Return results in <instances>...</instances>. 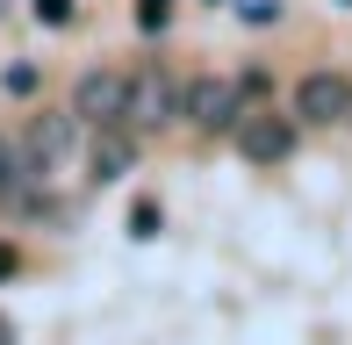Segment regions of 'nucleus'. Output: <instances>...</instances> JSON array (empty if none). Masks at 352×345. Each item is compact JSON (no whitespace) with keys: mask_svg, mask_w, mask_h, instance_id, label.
I'll return each instance as SVG.
<instances>
[{"mask_svg":"<svg viewBox=\"0 0 352 345\" xmlns=\"http://www.w3.org/2000/svg\"><path fill=\"white\" fill-rule=\"evenodd\" d=\"M252 108H259V101H252L245 72H237V80H216V72H209V80H187V122L209 130V137H216V130H237Z\"/></svg>","mask_w":352,"mask_h":345,"instance_id":"nucleus-1","label":"nucleus"},{"mask_svg":"<svg viewBox=\"0 0 352 345\" xmlns=\"http://www.w3.org/2000/svg\"><path fill=\"white\" fill-rule=\"evenodd\" d=\"M72 115L87 122V130H116V122H130V80H122V72H79Z\"/></svg>","mask_w":352,"mask_h":345,"instance_id":"nucleus-2","label":"nucleus"},{"mask_svg":"<svg viewBox=\"0 0 352 345\" xmlns=\"http://www.w3.org/2000/svg\"><path fill=\"white\" fill-rule=\"evenodd\" d=\"M173 115H187V87L173 80V72H137L130 80V130H158V122H173Z\"/></svg>","mask_w":352,"mask_h":345,"instance_id":"nucleus-3","label":"nucleus"},{"mask_svg":"<svg viewBox=\"0 0 352 345\" xmlns=\"http://www.w3.org/2000/svg\"><path fill=\"white\" fill-rule=\"evenodd\" d=\"M295 122H352V80L345 72H302L295 87Z\"/></svg>","mask_w":352,"mask_h":345,"instance_id":"nucleus-4","label":"nucleus"},{"mask_svg":"<svg viewBox=\"0 0 352 345\" xmlns=\"http://www.w3.org/2000/svg\"><path fill=\"white\" fill-rule=\"evenodd\" d=\"M237 151H245L252 166H280L287 151H295V115H274V108H252L245 122H237Z\"/></svg>","mask_w":352,"mask_h":345,"instance_id":"nucleus-5","label":"nucleus"},{"mask_svg":"<svg viewBox=\"0 0 352 345\" xmlns=\"http://www.w3.org/2000/svg\"><path fill=\"white\" fill-rule=\"evenodd\" d=\"M72 130H79V115H36V122L22 130L29 166H36V172H58V166H65V151H72Z\"/></svg>","mask_w":352,"mask_h":345,"instance_id":"nucleus-6","label":"nucleus"},{"mask_svg":"<svg viewBox=\"0 0 352 345\" xmlns=\"http://www.w3.org/2000/svg\"><path fill=\"white\" fill-rule=\"evenodd\" d=\"M87 166H94V180H122V172L137 166V130H130V122H116V130H94Z\"/></svg>","mask_w":352,"mask_h":345,"instance_id":"nucleus-7","label":"nucleus"},{"mask_svg":"<svg viewBox=\"0 0 352 345\" xmlns=\"http://www.w3.org/2000/svg\"><path fill=\"white\" fill-rule=\"evenodd\" d=\"M36 180H43V172L29 166V151L0 137V209H8V201H29V194H36Z\"/></svg>","mask_w":352,"mask_h":345,"instance_id":"nucleus-8","label":"nucleus"},{"mask_svg":"<svg viewBox=\"0 0 352 345\" xmlns=\"http://www.w3.org/2000/svg\"><path fill=\"white\" fill-rule=\"evenodd\" d=\"M130 230H137V238H158V201H137V209H130Z\"/></svg>","mask_w":352,"mask_h":345,"instance_id":"nucleus-9","label":"nucleus"},{"mask_svg":"<svg viewBox=\"0 0 352 345\" xmlns=\"http://www.w3.org/2000/svg\"><path fill=\"white\" fill-rule=\"evenodd\" d=\"M137 22H144V29H158V22H166V0H144V8H137Z\"/></svg>","mask_w":352,"mask_h":345,"instance_id":"nucleus-10","label":"nucleus"},{"mask_svg":"<svg viewBox=\"0 0 352 345\" xmlns=\"http://www.w3.org/2000/svg\"><path fill=\"white\" fill-rule=\"evenodd\" d=\"M36 14H43V22H65V14H72V0H36Z\"/></svg>","mask_w":352,"mask_h":345,"instance_id":"nucleus-11","label":"nucleus"},{"mask_svg":"<svg viewBox=\"0 0 352 345\" xmlns=\"http://www.w3.org/2000/svg\"><path fill=\"white\" fill-rule=\"evenodd\" d=\"M0 274H14V252H8V245H0Z\"/></svg>","mask_w":352,"mask_h":345,"instance_id":"nucleus-12","label":"nucleus"},{"mask_svg":"<svg viewBox=\"0 0 352 345\" xmlns=\"http://www.w3.org/2000/svg\"><path fill=\"white\" fill-rule=\"evenodd\" d=\"M0 345H8V324H0Z\"/></svg>","mask_w":352,"mask_h":345,"instance_id":"nucleus-13","label":"nucleus"}]
</instances>
